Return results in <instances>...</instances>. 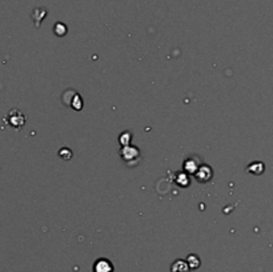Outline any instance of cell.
Here are the masks:
<instances>
[{
	"instance_id": "obj_1",
	"label": "cell",
	"mask_w": 273,
	"mask_h": 272,
	"mask_svg": "<svg viewBox=\"0 0 273 272\" xmlns=\"http://www.w3.org/2000/svg\"><path fill=\"white\" fill-rule=\"evenodd\" d=\"M8 122L11 124L12 127H22L26 122V118L19 110H12L10 114H8Z\"/></svg>"
},
{
	"instance_id": "obj_2",
	"label": "cell",
	"mask_w": 273,
	"mask_h": 272,
	"mask_svg": "<svg viewBox=\"0 0 273 272\" xmlns=\"http://www.w3.org/2000/svg\"><path fill=\"white\" fill-rule=\"evenodd\" d=\"M94 272H114V266L110 260L99 259L94 266Z\"/></svg>"
},
{
	"instance_id": "obj_3",
	"label": "cell",
	"mask_w": 273,
	"mask_h": 272,
	"mask_svg": "<svg viewBox=\"0 0 273 272\" xmlns=\"http://www.w3.org/2000/svg\"><path fill=\"white\" fill-rule=\"evenodd\" d=\"M190 264H186L184 260H176L172 264V272H190Z\"/></svg>"
}]
</instances>
